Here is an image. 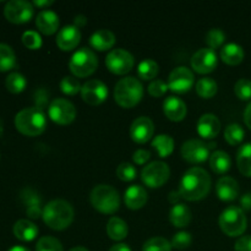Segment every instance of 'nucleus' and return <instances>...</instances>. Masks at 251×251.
I'll return each mask as SVG.
<instances>
[{
    "label": "nucleus",
    "mask_w": 251,
    "mask_h": 251,
    "mask_svg": "<svg viewBox=\"0 0 251 251\" xmlns=\"http://www.w3.org/2000/svg\"><path fill=\"white\" fill-rule=\"evenodd\" d=\"M211 190V176L203 168L194 167L183 176L179 186L181 198L188 201H199L208 195Z\"/></svg>",
    "instance_id": "f257e3e1"
},
{
    "label": "nucleus",
    "mask_w": 251,
    "mask_h": 251,
    "mask_svg": "<svg viewBox=\"0 0 251 251\" xmlns=\"http://www.w3.org/2000/svg\"><path fill=\"white\" fill-rule=\"evenodd\" d=\"M74 216V208L68 201L53 200L43 207L42 217L49 228L54 230H64L73 223Z\"/></svg>",
    "instance_id": "f03ea898"
},
{
    "label": "nucleus",
    "mask_w": 251,
    "mask_h": 251,
    "mask_svg": "<svg viewBox=\"0 0 251 251\" xmlns=\"http://www.w3.org/2000/svg\"><path fill=\"white\" fill-rule=\"evenodd\" d=\"M15 126L26 136H38L46 130L47 117L39 108H25L15 117Z\"/></svg>",
    "instance_id": "7ed1b4c3"
},
{
    "label": "nucleus",
    "mask_w": 251,
    "mask_h": 251,
    "mask_svg": "<svg viewBox=\"0 0 251 251\" xmlns=\"http://www.w3.org/2000/svg\"><path fill=\"white\" fill-rule=\"evenodd\" d=\"M144 96V86L136 77L127 76L117 82L114 88V100L120 107L132 108L139 104Z\"/></svg>",
    "instance_id": "20e7f679"
},
{
    "label": "nucleus",
    "mask_w": 251,
    "mask_h": 251,
    "mask_svg": "<svg viewBox=\"0 0 251 251\" xmlns=\"http://www.w3.org/2000/svg\"><path fill=\"white\" fill-rule=\"evenodd\" d=\"M93 208L104 215H113L119 210L120 196L113 186L100 184L95 186L90 195Z\"/></svg>",
    "instance_id": "39448f33"
},
{
    "label": "nucleus",
    "mask_w": 251,
    "mask_h": 251,
    "mask_svg": "<svg viewBox=\"0 0 251 251\" xmlns=\"http://www.w3.org/2000/svg\"><path fill=\"white\" fill-rule=\"evenodd\" d=\"M247 217L238 206H229L220 216V227L228 237H239L247 229Z\"/></svg>",
    "instance_id": "423d86ee"
},
{
    "label": "nucleus",
    "mask_w": 251,
    "mask_h": 251,
    "mask_svg": "<svg viewBox=\"0 0 251 251\" xmlns=\"http://www.w3.org/2000/svg\"><path fill=\"white\" fill-rule=\"evenodd\" d=\"M98 66V58L91 49L81 48L73 54L69 61V69L75 77H87L92 75Z\"/></svg>",
    "instance_id": "0eeeda50"
},
{
    "label": "nucleus",
    "mask_w": 251,
    "mask_h": 251,
    "mask_svg": "<svg viewBox=\"0 0 251 251\" xmlns=\"http://www.w3.org/2000/svg\"><path fill=\"white\" fill-rule=\"evenodd\" d=\"M171 169L168 164L161 161H154L147 164L141 172V179L146 186L151 189L161 188L168 181Z\"/></svg>",
    "instance_id": "6e6552de"
},
{
    "label": "nucleus",
    "mask_w": 251,
    "mask_h": 251,
    "mask_svg": "<svg viewBox=\"0 0 251 251\" xmlns=\"http://www.w3.org/2000/svg\"><path fill=\"white\" fill-rule=\"evenodd\" d=\"M48 115L56 124L68 125L75 120L76 108L65 98H55L49 103Z\"/></svg>",
    "instance_id": "1a4fd4ad"
},
{
    "label": "nucleus",
    "mask_w": 251,
    "mask_h": 251,
    "mask_svg": "<svg viewBox=\"0 0 251 251\" xmlns=\"http://www.w3.org/2000/svg\"><path fill=\"white\" fill-rule=\"evenodd\" d=\"M134 56L123 48L113 49L105 58V65L110 73L115 75H125L134 68Z\"/></svg>",
    "instance_id": "9d476101"
},
{
    "label": "nucleus",
    "mask_w": 251,
    "mask_h": 251,
    "mask_svg": "<svg viewBox=\"0 0 251 251\" xmlns=\"http://www.w3.org/2000/svg\"><path fill=\"white\" fill-rule=\"evenodd\" d=\"M33 4L25 0H11L4 7V15L12 24H26L33 16Z\"/></svg>",
    "instance_id": "9b49d317"
},
{
    "label": "nucleus",
    "mask_w": 251,
    "mask_h": 251,
    "mask_svg": "<svg viewBox=\"0 0 251 251\" xmlns=\"http://www.w3.org/2000/svg\"><path fill=\"white\" fill-rule=\"evenodd\" d=\"M195 77L190 69L186 66H178L174 69L168 77V87L176 93H185L191 90Z\"/></svg>",
    "instance_id": "f8f14e48"
},
{
    "label": "nucleus",
    "mask_w": 251,
    "mask_h": 251,
    "mask_svg": "<svg viewBox=\"0 0 251 251\" xmlns=\"http://www.w3.org/2000/svg\"><path fill=\"white\" fill-rule=\"evenodd\" d=\"M181 156L189 163H202L210 157V149L201 140H188L181 146Z\"/></svg>",
    "instance_id": "ddd939ff"
},
{
    "label": "nucleus",
    "mask_w": 251,
    "mask_h": 251,
    "mask_svg": "<svg viewBox=\"0 0 251 251\" xmlns=\"http://www.w3.org/2000/svg\"><path fill=\"white\" fill-rule=\"evenodd\" d=\"M81 97L83 102L90 105H98L108 97V87L100 80H90L83 83L81 88Z\"/></svg>",
    "instance_id": "4468645a"
},
{
    "label": "nucleus",
    "mask_w": 251,
    "mask_h": 251,
    "mask_svg": "<svg viewBox=\"0 0 251 251\" xmlns=\"http://www.w3.org/2000/svg\"><path fill=\"white\" fill-rule=\"evenodd\" d=\"M218 59L215 50L201 48L191 56V68L199 74H210L217 68Z\"/></svg>",
    "instance_id": "2eb2a0df"
},
{
    "label": "nucleus",
    "mask_w": 251,
    "mask_h": 251,
    "mask_svg": "<svg viewBox=\"0 0 251 251\" xmlns=\"http://www.w3.org/2000/svg\"><path fill=\"white\" fill-rule=\"evenodd\" d=\"M154 132V125L147 117H139L130 126V136L136 144H146L151 140Z\"/></svg>",
    "instance_id": "dca6fc26"
},
{
    "label": "nucleus",
    "mask_w": 251,
    "mask_h": 251,
    "mask_svg": "<svg viewBox=\"0 0 251 251\" xmlns=\"http://www.w3.org/2000/svg\"><path fill=\"white\" fill-rule=\"evenodd\" d=\"M81 41V32L75 25L63 27L56 36V46L64 51L73 50Z\"/></svg>",
    "instance_id": "f3484780"
},
{
    "label": "nucleus",
    "mask_w": 251,
    "mask_h": 251,
    "mask_svg": "<svg viewBox=\"0 0 251 251\" xmlns=\"http://www.w3.org/2000/svg\"><path fill=\"white\" fill-rule=\"evenodd\" d=\"M163 112L172 122H181L186 117L188 109H186L185 102L181 98L171 96L164 100Z\"/></svg>",
    "instance_id": "a211bd4d"
},
{
    "label": "nucleus",
    "mask_w": 251,
    "mask_h": 251,
    "mask_svg": "<svg viewBox=\"0 0 251 251\" xmlns=\"http://www.w3.org/2000/svg\"><path fill=\"white\" fill-rule=\"evenodd\" d=\"M221 131V122L215 114H203L198 122V132L203 139H215Z\"/></svg>",
    "instance_id": "6ab92c4d"
},
{
    "label": "nucleus",
    "mask_w": 251,
    "mask_h": 251,
    "mask_svg": "<svg viewBox=\"0 0 251 251\" xmlns=\"http://www.w3.org/2000/svg\"><path fill=\"white\" fill-rule=\"evenodd\" d=\"M216 193L220 200L233 201L239 195V184L232 176H222L216 184Z\"/></svg>",
    "instance_id": "aec40b11"
},
{
    "label": "nucleus",
    "mask_w": 251,
    "mask_h": 251,
    "mask_svg": "<svg viewBox=\"0 0 251 251\" xmlns=\"http://www.w3.org/2000/svg\"><path fill=\"white\" fill-rule=\"evenodd\" d=\"M147 191L144 186L141 185H131L125 190L124 201L125 205L130 210H140L144 207L147 202Z\"/></svg>",
    "instance_id": "412c9836"
},
{
    "label": "nucleus",
    "mask_w": 251,
    "mask_h": 251,
    "mask_svg": "<svg viewBox=\"0 0 251 251\" xmlns=\"http://www.w3.org/2000/svg\"><path fill=\"white\" fill-rule=\"evenodd\" d=\"M36 26L42 33L50 36L59 28V16L51 10H42L36 17Z\"/></svg>",
    "instance_id": "4be33fe9"
},
{
    "label": "nucleus",
    "mask_w": 251,
    "mask_h": 251,
    "mask_svg": "<svg viewBox=\"0 0 251 251\" xmlns=\"http://www.w3.org/2000/svg\"><path fill=\"white\" fill-rule=\"evenodd\" d=\"M90 44L100 51L109 50L115 44V36L109 29H98L90 37Z\"/></svg>",
    "instance_id": "5701e85b"
},
{
    "label": "nucleus",
    "mask_w": 251,
    "mask_h": 251,
    "mask_svg": "<svg viewBox=\"0 0 251 251\" xmlns=\"http://www.w3.org/2000/svg\"><path fill=\"white\" fill-rule=\"evenodd\" d=\"M15 237L22 242H32L38 235V227L28 220H19L14 225Z\"/></svg>",
    "instance_id": "b1692460"
},
{
    "label": "nucleus",
    "mask_w": 251,
    "mask_h": 251,
    "mask_svg": "<svg viewBox=\"0 0 251 251\" xmlns=\"http://www.w3.org/2000/svg\"><path fill=\"white\" fill-rule=\"evenodd\" d=\"M169 220H171L172 225L176 228L188 227L191 221L190 208L184 203H176L169 212Z\"/></svg>",
    "instance_id": "393cba45"
},
{
    "label": "nucleus",
    "mask_w": 251,
    "mask_h": 251,
    "mask_svg": "<svg viewBox=\"0 0 251 251\" xmlns=\"http://www.w3.org/2000/svg\"><path fill=\"white\" fill-rule=\"evenodd\" d=\"M22 199L26 205V212L28 217L38 218L43 215V208H42V200L39 195H37L31 189H26L22 193Z\"/></svg>",
    "instance_id": "a878e982"
},
{
    "label": "nucleus",
    "mask_w": 251,
    "mask_h": 251,
    "mask_svg": "<svg viewBox=\"0 0 251 251\" xmlns=\"http://www.w3.org/2000/svg\"><path fill=\"white\" fill-rule=\"evenodd\" d=\"M221 59L228 65H238L244 59V49L237 43H228L221 49Z\"/></svg>",
    "instance_id": "bb28decb"
},
{
    "label": "nucleus",
    "mask_w": 251,
    "mask_h": 251,
    "mask_svg": "<svg viewBox=\"0 0 251 251\" xmlns=\"http://www.w3.org/2000/svg\"><path fill=\"white\" fill-rule=\"evenodd\" d=\"M129 228L125 221L119 217H112L107 223V234L110 239L119 242L126 238Z\"/></svg>",
    "instance_id": "cd10ccee"
},
{
    "label": "nucleus",
    "mask_w": 251,
    "mask_h": 251,
    "mask_svg": "<svg viewBox=\"0 0 251 251\" xmlns=\"http://www.w3.org/2000/svg\"><path fill=\"white\" fill-rule=\"evenodd\" d=\"M232 166V159L229 154L225 151H215L210 156V167L215 173L225 174L227 173Z\"/></svg>",
    "instance_id": "c85d7f7f"
},
{
    "label": "nucleus",
    "mask_w": 251,
    "mask_h": 251,
    "mask_svg": "<svg viewBox=\"0 0 251 251\" xmlns=\"http://www.w3.org/2000/svg\"><path fill=\"white\" fill-rule=\"evenodd\" d=\"M152 147L157 151L161 158L171 156L174 151V140L169 135H158L152 141Z\"/></svg>",
    "instance_id": "c756f323"
},
{
    "label": "nucleus",
    "mask_w": 251,
    "mask_h": 251,
    "mask_svg": "<svg viewBox=\"0 0 251 251\" xmlns=\"http://www.w3.org/2000/svg\"><path fill=\"white\" fill-rule=\"evenodd\" d=\"M237 164L240 173L251 178V142L242 146L237 154Z\"/></svg>",
    "instance_id": "7c9ffc66"
},
{
    "label": "nucleus",
    "mask_w": 251,
    "mask_h": 251,
    "mask_svg": "<svg viewBox=\"0 0 251 251\" xmlns=\"http://www.w3.org/2000/svg\"><path fill=\"white\" fill-rule=\"evenodd\" d=\"M16 65V55L10 46L5 43H0V71L5 73Z\"/></svg>",
    "instance_id": "2f4dec72"
},
{
    "label": "nucleus",
    "mask_w": 251,
    "mask_h": 251,
    "mask_svg": "<svg viewBox=\"0 0 251 251\" xmlns=\"http://www.w3.org/2000/svg\"><path fill=\"white\" fill-rule=\"evenodd\" d=\"M159 66L152 59H145L137 66V75L142 80H153L158 75Z\"/></svg>",
    "instance_id": "473e14b6"
},
{
    "label": "nucleus",
    "mask_w": 251,
    "mask_h": 251,
    "mask_svg": "<svg viewBox=\"0 0 251 251\" xmlns=\"http://www.w3.org/2000/svg\"><path fill=\"white\" fill-rule=\"evenodd\" d=\"M217 82L212 77H203L196 82V92L202 98H212L217 93Z\"/></svg>",
    "instance_id": "72a5a7b5"
},
{
    "label": "nucleus",
    "mask_w": 251,
    "mask_h": 251,
    "mask_svg": "<svg viewBox=\"0 0 251 251\" xmlns=\"http://www.w3.org/2000/svg\"><path fill=\"white\" fill-rule=\"evenodd\" d=\"M27 81L24 75L20 73H11L5 80V86L11 93H20L26 88Z\"/></svg>",
    "instance_id": "f704fd0d"
},
{
    "label": "nucleus",
    "mask_w": 251,
    "mask_h": 251,
    "mask_svg": "<svg viewBox=\"0 0 251 251\" xmlns=\"http://www.w3.org/2000/svg\"><path fill=\"white\" fill-rule=\"evenodd\" d=\"M244 129L239 124H230L225 130V139L232 146H237L244 140Z\"/></svg>",
    "instance_id": "c9c22d12"
},
{
    "label": "nucleus",
    "mask_w": 251,
    "mask_h": 251,
    "mask_svg": "<svg viewBox=\"0 0 251 251\" xmlns=\"http://www.w3.org/2000/svg\"><path fill=\"white\" fill-rule=\"evenodd\" d=\"M206 44L208 46V48L215 50V49L222 47V44L226 41V34L222 29L220 28H212L206 33L205 37Z\"/></svg>",
    "instance_id": "e433bc0d"
},
{
    "label": "nucleus",
    "mask_w": 251,
    "mask_h": 251,
    "mask_svg": "<svg viewBox=\"0 0 251 251\" xmlns=\"http://www.w3.org/2000/svg\"><path fill=\"white\" fill-rule=\"evenodd\" d=\"M142 251H172V244L166 238L154 237L145 243Z\"/></svg>",
    "instance_id": "4c0bfd02"
},
{
    "label": "nucleus",
    "mask_w": 251,
    "mask_h": 251,
    "mask_svg": "<svg viewBox=\"0 0 251 251\" xmlns=\"http://www.w3.org/2000/svg\"><path fill=\"white\" fill-rule=\"evenodd\" d=\"M81 88H82V86L75 76H65L60 81L61 92L68 96H75L77 92H81Z\"/></svg>",
    "instance_id": "58836bf2"
},
{
    "label": "nucleus",
    "mask_w": 251,
    "mask_h": 251,
    "mask_svg": "<svg viewBox=\"0 0 251 251\" xmlns=\"http://www.w3.org/2000/svg\"><path fill=\"white\" fill-rule=\"evenodd\" d=\"M36 251H64L63 245L56 238L42 237L36 245Z\"/></svg>",
    "instance_id": "ea45409f"
},
{
    "label": "nucleus",
    "mask_w": 251,
    "mask_h": 251,
    "mask_svg": "<svg viewBox=\"0 0 251 251\" xmlns=\"http://www.w3.org/2000/svg\"><path fill=\"white\" fill-rule=\"evenodd\" d=\"M22 43L26 48L36 50L42 47V37L36 31H26L22 34Z\"/></svg>",
    "instance_id": "a19ab883"
},
{
    "label": "nucleus",
    "mask_w": 251,
    "mask_h": 251,
    "mask_svg": "<svg viewBox=\"0 0 251 251\" xmlns=\"http://www.w3.org/2000/svg\"><path fill=\"white\" fill-rule=\"evenodd\" d=\"M234 92L239 100H251V81L248 80V78H240V80H238L234 86Z\"/></svg>",
    "instance_id": "79ce46f5"
},
{
    "label": "nucleus",
    "mask_w": 251,
    "mask_h": 251,
    "mask_svg": "<svg viewBox=\"0 0 251 251\" xmlns=\"http://www.w3.org/2000/svg\"><path fill=\"white\" fill-rule=\"evenodd\" d=\"M137 171L132 164L126 163H120L119 167L117 168V176L123 181H131L136 178Z\"/></svg>",
    "instance_id": "37998d69"
},
{
    "label": "nucleus",
    "mask_w": 251,
    "mask_h": 251,
    "mask_svg": "<svg viewBox=\"0 0 251 251\" xmlns=\"http://www.w3.org/2000/svg\"><path fill=\"white\" fill-rule=\"evenodd\" d=\"M191 242H193V238L191 234L188 232H179L172 239V248H176L178 250H184L186 248L190 247Z\"/></svg>",
    "instance_id": "c03bdc74"
},
{
    "label": "nucleus",
    "mask_w": 251,
    "mask_h": 251,
    "mask_svg": "<svg viewBox=\"0 0 251 251\" xmlns=\"http://www.w3.org/2000/svg\"><path fill=\"white\" fill-rule=\"evenodd\" d=\"M168 88V83L164 82L163 80H153L147 87V91L152 97H163Z\"/></svg>",
    "instance_id": "a18cd8bd"
},
{
    "label": "nucleus",
    "mask_w": 251,
    "mask_h": 251,
    "mask_svg": "<svg viewBox=\"0 0 251 251\" xmlns=\"http://www.w3.org/2000/svg\"><path fill=\"white\" fill-rule=\"evenodd\" d=\"M48 100H49V93L47 92L46 90H43V88H41V90H38L36 92V107L39 108V109L43 110L44 107H47L48 105ZM49 107V105H48Z\"/></svg>",
    "instance_id": "49530a36"
},
{
    "label": "nucleus",
    "mask_w": 251,
    "mask_h": 251,
    "mask_svg": "<svg viewBox=\"0 0 251 251\" xmlns=\"http://www.w3.org/2000/svg\"><path fill=\"white\" fill-rule=\"evenodd\" d=\"M151 158V152L149 150H137V151L134 152V156H132V159L136 164H145L149 159Z\"/></svg>",
    "instance_id": "de8ad7c7"
},
{
    "label": "nucleus",
    "mask_w": 251,
    "mask_h": 251,
    "mask_svg": "<svg viewBox=\"0 0 251 251\" xmlns=\"http://www.w3.org/2000/svg\"><path fill=\"white\" fill-rule=\"evenodd\" d=\"M235 251H251V235L239 238L235 243Z\"/></svg>",
    "instance_id": "09e8293b"
},
{
    "label": "nucleus",
    "mask_w": 251,
    "mask_h": 251,
    "mask_svg": "<svg viewBox=\"0 0 251 251\" xmlns=\"http://www.w3.org/2000/svg\"><path fill=\"white\" fill-rule=\"evenodd\" d=\"M240 206H242L243 211L251 210V193H248L242 196V199H240Z\"/></svg>",
    "instance_id": "8fccbe9b"
},
{
    "label": "nucleus",
    "mask_w": 251,
    "mask_h": 251,
    "mask_svg": "<svg viewBox=\"0 0 251 251\" xmlns=\"http://www.w3.org/2000/svg\"><path fill=\"white\" fill-rule=\"evenodd\" d=\"M244 122H245V124H247V126L251 130V103H249V104H248V107L245 108Z\"/></svg>",
    "instance_id": "3c124183"
},
{
    "label": "nucleus",
    "mask_w": 251,
    "mask_h": 251,
    "mask_svg": "<svg viewBox=\"0 0 251 251\" xmlns=\"http://www.w3.org/2000/svg\"><path fill=\"white\" fill-rule=\"evenodd\" d=\"M74 21H75V26L77 27V28H80V27L86 26V24H87V17L83 16V15H77Z\"/></svg>",
    "instance_id": "603ef678"
},
{
    "label": "nucleus",
    "mask_w": 251,
    "mask_h": 251,
    "mask_svg": "<svg viewBox=\"0 0 251 251\" xmlns=\"http://www.w3.org/2000/svg\"><path fill=\"white\" fill-rule=\"evenodd\" d=\"M181 198V195H180V193H179V191H172L171 194H169V198H168V200H169V202L171 203H173V205H176V203H179L178 201H179V199Z\"/></svg>",
    "instance_id": "864d4df0"
},
{
    "label": "nucleus",
    "mask_w": 251,
    "mask_h": 251,
    "mask_svg": "<svg viewBox=\"0 0 251 251\" xmlns=\"http://www.w3.org/2000/svg\"><path fill=\"white\" fill-rule=\"evenodd\" d=\"M109 251H131V249H130L126 244L120 243V244L113 245V247L109 249Z\"/></svg>",
    "instance_id": "5fc2aeb1"
},
{
    "label": "nucleus",
    "mask_w": 251,
    "mask_h": 251,
    "mask_svg": "<svg viewBox=\"0 0 251 251\" xmlns=\"http://www.w3.org/2000/svg\"><path fill=\"white\" fill-rule=\"evenodd\" d=\"M53 4V1L51 0H44V1H41V0H34L33 1V5H36V6L38 7H44V6H49V5Z\"/></svg>",
    "instance_id": "6e6d98bb"
},
{
    "label": "nucleus",
    "mask_w": 251,
    "mask_h": 251,
    "mask_svg": "<svg viewBox=\"0 0 251 251\" xmlns=\"http://www.w3.org/2000/svg\"><path fill=\"white\" fill-rule=\"evenodd\" d=\"M9 251H29V250L27 249V248H24V247H19V245H17V247H12L11 249H10Z\"/></svg>",
    "instance_id": "4d7b16f0"
},
{
    "label": "nucleus",
    "mask_w": 251,
    "mask_h": 251,
    "mask_svg": "<svg viewBox=\"0 0 251 251\" xmlns=\"http://www.w3.org/2000/svg\"><path fill=\"white\" fill-rule=\"evenodd\" d=\"M69 251H88V250L86 249V248H83V247H75V248H73V249L69 250Z\"/></svg>",
    "instance_id": "13d9d810"
}]
</instances>
